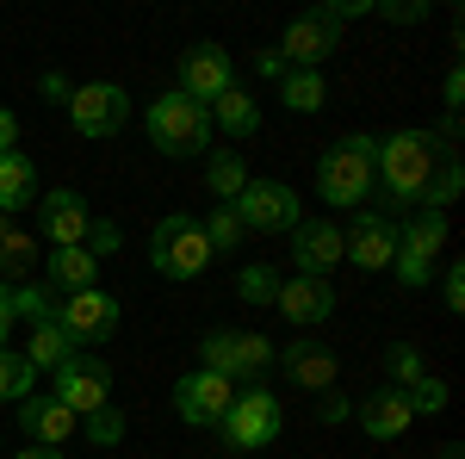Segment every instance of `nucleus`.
I'll return each instance as SVG.
<instances>
[{"instance_id":"21","label":"nucleus","mask_w":465,"mask_h":459,"mask_svg":"<svg viewBox=\"0 0 465 459\" xmlns=\"http://www.w3.org/2000/svg\"><path fill=\"white\" fill-rule=\"evenodd\" d=\"M354 416H360V428H366L372 441H397L403 428L416 423V410H410V397H403L397 385H379L372 397H360V410H354Z\"/></svg>"},{"instance_id":"30","label":"nucleus","mask_w":465,"mask_h":459,"mask_svg":"<svg viewBox=\"0 0 465 459\" xmlns=\"http://www.w3.org/2000/svg\"><path fill=\"white\" fill-rule=\"evenodd\" d=\"M236 298H242V304H273V298H280V274H273L267 261H249V267L236 274Z\"/></svg>"},{"instance_id":"46","label":"nucleus","mask_w":465,"mask_h":459,"mask_svg":"<svg viewBox=\"0 0 465 459\" xmlns=\"http://www.w3.org/2000/svg\"><path fill=\"white\" fill-rule=\"evenodd\" d=\"M19 459H63V447H19Z\"/></svg>"},{"instance_id":"18","label":"nucleus","mask_w":465,"mask_h":459,"mask_svg":"<svg viewBox=\"0 0 465 459\" xmlns=\"http://www.w3.org/2000/svg\"><path fill=\"white\" fill-rule=\"evenodd\" d=\"M273 311H280L286 323H298V329H317V323L335 317V285H329V280H311V274H292V280H280Z\"/></svg>"},{"instance_id":"13","label":"nucleus","mask_w":465,"mask_h":459,"mask_svg":"<svg viewBox=\"0 0 465 459\" xmlns=\"http://www.w3.org/2000/svg\"><path fill=\"white\" fill-rule=\"evenodd\" d=\"M87 224H94V212H87V199L74 186H56V193L37 199V236L50 248H81L87 243Z\"/></svg>"},{"instance_id":"22","label":"nucleus","mask_w":465,"mask_h":459,"mask_svg":"<svg viewBox=\"0 0 465 459\" xmlns=\"http://www.w3.org/2000/svg\"><path fill=\"white\" fill-rule=\"evenodd\" d=\"M32 199H37V168H32V155L6 149V155H0V217L25 212Z\"/></svg>"},{"instance_id":"1","label":"nucleus","mask_w":465,"mask_h":459,"mask_svg":"<svg viewBox=\"0 0 465 459\" xmlns=\"http://www.w3.org/2000/svg\"><path fill=\"white\" fill-rule=\"evenodd\" d=\"M440 155H447V149H440V137H429V131H391V137L379 143V186H385V199H391V205H422Z\"/></svg>"},{"instance_id":"31","label":"nucleus","mask_w":465,"mask_h":459,"mask_svg":"<svg viewBox=\"0 0 465 459\" xmlns=\"http://www.w3.org/2000/svg\"><path fill=\"white\" fill-rule=\"evenodd\" d=\"M56 292L50 285H37V280H25V285H13V317H25V323H50L56 317V304H50Z\"/></svg>"},{"instance_id":"25","label":"nucleus","mask_w":465,"mask_h":459,"mask_svg":"<svg viewBox=\"0 0 465 459\" xmlns=\"http://www.w3.org/2000/svg\"><path fill=\"white\" fill-rule=\"evenodd\" d=\"M74 354H81V348H74V335L56 317L32 323V354H25V360H32V373H56V366H69Z\"/></svg>"},{"instance_id":"42","label":"nucleus","mask_w":465,"mask_h":459,"mask_svg":"<svg viewBox=\"0 0 465 459\" xmlns=\"http://www.w3.org/2000/svg\"><path fill=\"white\" fill-rule=\"evenodd\" d=\"M6 149H19V112L13 106H0V155Z\"/></svg>"},{"instance_id":"16","label":"nucleus","mask_w":465,"mask_h":459,"mask_svg":"<svg viewBox=\"0 0 465 459\" xmlns=\"http://www.w3.org/2000/svg\"><path fill=\"white\" fill-rule=\"evenodd\" d=\"M223 87H236V75H230V56L217 50V44H193V50H180V87L186 100H199V106H212Z\"/></svg>"},{"instance_id":"43","label":"nucleus","mask_w":465,"mask_h":459,"mask_svg":"<svg viewBox=\"0 0 465 459\" xmlns=\"http://www.w3.org/2000/svg\"><path fill=\"white\" fill-rule=\"evenodd\" d=\"M37 94H44V100H63V106H69V94H74V87H69V81H63L56 69H50L44 81H37Z\"/></svg>"},{"instance_id":"47","label":"nucleus","mask_w":465,"mask_h":459,"mask_svg":"<svg viewBox=\"0 0 465 459\" xmlns=\"http://www.w3.org/2000/svg\"><path fill=\"white\" fill-rule=\"evenodd\" d=\"M440 459H465V454H460V447H440Z\"/></svg>"},{"instance_id":"14","label":"nucleus","mask_w":465,"mask_h":459,"mask_svg":"<svg viewBox=\"0 0 465 459\" xmlns=\"http://www.w3.org/2000/svg\"><path fill=\"white\" fill-rule=\"evenodd\" d=\"M56 323L74 335V348H81V342H106V335H118V298L100 292V285L69 292V298L56 304Z\"/></svg>"},{"instance_id":"37","label":"nucleus","mask_w":465,"mask_h":459,"mask_svg":"<svg viewBox=\"0 0 465 459\" xmlns=\"http://www.w3.org/2000/svg\"><path fill=\"white\" fill-rule=\"evenodd\" d=\"M118 243H124V236H118V224H87V243H81V248H87L94 261H106Z\"/></svg>"},{"instance_id":"20","label":"nucleus","mask_w":465,"mask_h":459,"mask_svg":"<svg viewBox=\"0 0 465 459\" xmlns=\"http://www.w3.org/2000/svg\"><path fill=\"white\" fill-rule=\"evenodd\" d=\"M341 230L329 224V217H317V224H298L292 230V261H298V274H311V280H329V267L341 261Z\"/></svg>"},{"instance_id":"10","label":"nucleus","mask_w":465,"mask_h":459,"mask_svg":"<svg viewBox=\"0 0 465 459\" xmlns=\"http://www.w3.org/2000/svg\"><path fill=\"white\" fill-rule=\"evenodd\" d=\"M341 44V19L329 13V6H317V13H304V19H292L286 37H280V63L286 69H317L329 63V50Z\"/></svg>"},{"instance_id":"45","label":"nucleus","mask_w":465,"mask_h":459,"mask_svg":"<svg viewBox=\"0 0 465 459\" xmlns=\"http://www.w3.org/2000/svg\"><path fill=\"white\" fill-rule=\"evenodd\" d=\"M254 75H267V81H280V75H286V63H280V50H261V56H254Z\"/></svg>"},{"instance_id":"2","label":"nucleus","mask_w":465,"mask_h":459,"mask_svg":"<svg viewBox=\"0 0 465 459\" xmlns=\"http://www.w3.org/2000/svg\"><path fill=\"white\" fill-rule=\"evenodd\" d=\"M372 186H379V137H341L322 149L317 162V199L329 205H341V212H354L372 199Z\"/></svg>"},{"instance_id":"36","label":"nucleus","mask_w":465,"mask_h":459,"mask_svg":"<svg viewBox=\"0 0 465 459\" xmlns=\"http://www.w3.org/2000/svg\"><path fill=\"white\" fill-rule=\"evenodd\" d=\"M32 261H37L32 236H19V230H13V236L0 243V267H6V274H32Z\"/></svg>"},{"instance_id":"23","label":"nucleus","mask_w":465,"mask_h":459,"mask_svg":"<svg viewBox=\"0 0 465 459\" xmlns=\"http://www.w3.org/2000/svg\"><path fill=\"white\" fill-rule=\"evenodd\" d=\"M87 285H100V261L87 254V248H50V292H87Z\"/></svg>"},{"instance_id":"44","label":"nucleus","mask_w":465,"mask_h":459,"mask_svg":"<svg viewBox=\"0 0 465 459\" xmlns=\"http://www.w3.org/2000/svg\"><path fill=\"white\" fill-rule=\"evenodd\" d=\"M13 323H19V317H13V285L0 280V348H6V335H13Z\"/></svg>"},{"instance_id":"34","label":"nucleus","mask_w":465,"mask_h":459,"mask_svg":"<svg viewBox=\"0 0 465 459\" xmlns=\"http://www.w3.org/2000/svg\"><path fill=\"white\" fill-rule=\"evenodd\" d=\"M242 236H249V230H242V217L230 212V205H217V212L205 217V243H212V254L217 248H242Z\"/></svg>"},{"instance_id":"39","label":"nucleus","mask_w":465,"mask_h":459,"mask_svg":"<svg viewBox=\"0 0 465 459\" xmlns=\"http://www.w3.org/2000/svg\"><path fill=\"white\" fill-rule=\"evenodd\" d=\"M372 13H379V19H403V25H410V19H429V6H422V0H397V6H385V0H379Z\"/></svg>"},{"instance_id":"41","label":"nucleus","mask_w":465,"mask_h":459,"mask_svg":"<svg viewBox=\"0 0 465 459\" xmlns=\"http://www.w3.org/2000/svg\"><path fill=\"white\" fill-rule=\"evenodd\" d=\"M447 311H465V267H447Z\"/></svg>"},{"instance_id":"8","label":"nucleus","mask_w":465,"mask_h":459,"mask_svg":"<svg viewBox=\"0 0 465 459\" xmlns=\"http://www.w3.org/2000/svg\"><path fill=\"white\" fill-rule=\"evenodd\" d=\"M69 118L81 137H118L124 118H131V94L118 81H87V87L69 94Z\"/></svg>"},{"instance_id":"24","label":"nucleus","mask_w":465,"mask_h":459,"mask_svg":"<svg viewBox=\"0 0 465 459\" xmlns=\"http://www.w3.org/2000/svg\"><path fill=\"white\" fill-rule=\"evenodd\" d=\"M205 112H212V131H230V137H254L261 131V106H254L242 87H223Z\"/></svg>"},{"instance_id":"9","label":"nucleus","mask_w":465,"mask_h":459,"mask_svg":"<svg viewBox=\"0 0 465 459\" xmlns=\"http://www.w3.org/2000/svg\"><path fill=\"white\" fill-rule=\"evenodd\" d=\"M440 248H447V212H422L410 230H397V261H391L397 280L403 285H429Z\"/></svg>"},{"instance_id":"15","label":"nucleus","mask_w":465,"mask_h":459,"mask_svg":"<svg viewBox=\"0 0 465 459\" xmlns=\"http://www.w3.org/2000/svg\"><path fill=\"white\" fill-rule=\"evenodd\" d=\"M341 261H354V267H366V274H379V267H391L397 261V217L385 212H360L354 230H341Z\"/></svg>"},{"instance_id":"27","label":"nucleus","mask_w":465,"mask_h":459,"mask_svg":"<svg viewBox=\"0 0 465 459\" xmlns=\"http://www.w3.org/2000/svg\"><path fill=\"white\" fill-rule=\"evenodd\" d=\"M280 100H286L292 112H317L322 100H329V87H322L317 69H286L280 75Z\"/></svg>"},{"instance_id":"17","label":"nucleus","mask_w":465,"mask_h":459,"mask_svg":"<svg viewBox=\"0 0 465 459\" xmlns=\"http://www.w3.org/2000/svg\"><path fill=\"white\" fill-rule=\"evenodd\" d=\"M273 360L298 391H335V348L317 342V335H298L286 348H273Z\"/></svg>"},{"instance_id":"35","label":"nucleus","mask_w":465,"mask_h":459,"mask_svg":"<svg viewBox=\"0 0 465 459\" xmlns=\"http://www.w3.org/2000/svg\"><path fill=\"white\" fill-rule=\"evenodd\" d=\"M403 397H410V410H416V416H440V410H447V379H429V373H422Z\"/></svg>"},{"instance_id":"19","label":"nucleus","mask_w":465,"mask_h":459,"mask_svg":"<svg viewBox=\"0 0 465 459\" xmlns=\"http://www.w3.org/2000/svg\"><path fill=\"white\" fill-rule=\"evenodd\" d=\"M13 410H19V428H25V441H32V447H63L74 428H81V416H74L69 404L37 397V391H32V397H19Z\"/></svg>"},{"instance_id":"33","label":"nucleus","mask_w":465,"mask_h":459,"mask_svg":"<svg viewBox=\"0 0 465 459\" xmlns=\"http://www.w3.org/2000/svg\"><path fill=\"white\" fill-rule=\"evenodd\" d=\"M124 416H118V410H94V416H81V434H87V441H94V447H118V441H124Z\"/></svg>"},{"instance_id":"29","label":"nucleus","mask_w":465,"mask_h":459,"mask_svg":"<svg viewBox=\"0 0 465 459\" xmlns=\"http://www.w3.org/2000/svg\"><path fill=\"white\" fill-rule=\"evenodd\" d=\"M460 186H465V175H460V155L447 149V155H440V168H434V180H429V193H422V205H429V212H447V205L460 199Z\"/></svg>"},{"instance_id":"11","label":"nucleus","mask_w":465,"mask_h":459,"mask_svg":"<svg viewBox=\"0 0 465 459\" xmlns=\"http://www.w3.org/2000/svg\"><path fill=\"white\" fill-rule=\"evenodd\" d=\"M50 397L69 404L74 416H94V410L112 404V366L100 354H74L69 366H56V391H50Z\"/></svg>"},{"instance_id":"40","label":"nucleus","mask_w":465,"mask_h":459,"mask_svg":"<svg viewBox=\"0 0 465 459\" xmlns=\"http://www.w3.org/2000/svg\"><path fill=\"white\" fill-rule=\"evenodd\" d=\"M440 94H447V112H460V106H465V69H460V63L447 69V81H440Z\"/></svg>"},{"instance_id":"5","label":"nucleus","mask_w":465,"mask_h":459,"mask_svg":"<svg viewBox=\"0 0 465 459\" xmlns=\"http://www.w3.org/2000/svg\"><path fill=\"white\" fill-rule=\"evenodd\" d=\"M280 423H286L280 416V397L267 385H249V391L230 397V416L217 428H223V447L230 454H254V447H273L280 441Z\"/></svg>"},{"instance_id":"28","label":"nucleus","mask_w":465,"mask_h":459,"mask_svg":"<svg viewBox=\"0 0 465 459\" xmlns=\"http://www.w3.org/2000/svg\"><path fill=\"white\" fill-rule=\"evenodd\" d=\"M32 385H37L32 360H25L19 348H0V397H6V404H19V397H32Z\"/></svg>"},{"instance_id":"6","label":"nucleus","mask_w":465,"mask_h":459,"mask_svg":"<svg viewBox=\"0 0 465 459\" xmlns=\"http://www.w3.org/2000/svg\"><path fill=\"white\" fill-rule=\"evenodd\" d=\"M199 360H205V373H223L236 385V379H261L273 366V342L254 335V329H212L199 342Z\"/></svg>"},{"instance_id":"12","label":"nucleus","mask_w":465,"mask_h":459,"mask_svg":"<svg viewBox=\"0 0 465 459\" xmlns=\"http://www.w3.org/2000/svg\"><path fill=\"white\" fill-rule=\"evenodd\" d=\"M230 397H236V385L223 379V373H186L174 385V410H180V423H193V428H217L223 416H230Z\"/></svg>"},{"instance_id":"4","label":"nucleus","mask_w":465,"mask_h":459,"mask_svg":"<svg viewBox=\"0 0 465 459\" xmlns=\"http://www.w3.org/2000/svg\"><path fill=\"white\" fill-rule=\"evenodd\" d=\"M143 131L162 155H205L212 149V112L186 94H162V100H149Z\"/></svg>"},{"instance_id":"32","label":"nucleus","mask_w":465,"mask_h":459,"mask_svg":"<svg viewBox=\"0 0 465 459\" xmlns=\"http://www.w3.org/2000/svg\"><path fill=\"white\" fill-rule=\"evenodd\" d=\"M385 373H391V385H397V391H410L416 379H422V373H429V366H422V354L410 348V342H391V348H385Z\"/></svg>"},{"instance_id":"7","label":"nucleus","mask_w":465,"mask_h":459,"mask_svg":"<svg viewBox=\"0 0 465 459\" xmlns=\"http://www.w3.org/2000/svg\"><path fill=\"white\" fill-rule=\"evenodd\" d=\"M230 212L242 217V230H261V236H280V230L304 224V205H298V193H292L286 180H249Z\"/></svg>"},{"instance_id":"26","label":"nucleus","mask_w":465,"mask_h":459,"mask_svg":"<svg viewBox=\"0 0 465 459\" xmlns=\"http://www.w3.org/2000/svg\"><path fill=\"white\" fill-rule=\"evenodd\" d=\"M205 186H212L223 205H236V199H242V186H249L242 155H236V149H212V162H205Z\"/></svg>"},{"instance_id":"3","label":"nucleus","mask_w":465,"mask_h":459,"mask_svg":"<svg viewBox=\"0 0 465 459\" xmlns=\"http://www.w3.org/2000/svg\"><path fill=\"white\" fill-rule=\"evenodd\" d=\"M149 267L162 280H199L212 267V243H205V224L186 212H168L149 230Z\"/></svg>"},{"instance_id":"38","label":"nucleus","mask_w":465,"mask_h":459,"mask_svg":"<svg viewBox=\"0 0 465 459\" xmlns=\"http://www.w3.org/2000/svg\"><path fill=\"white\" fill-rule=\"evenodd\" d=\"M348 416H354V404H348V397H335V391H317V423H348Z\"/></svg>"}]
</instances>
